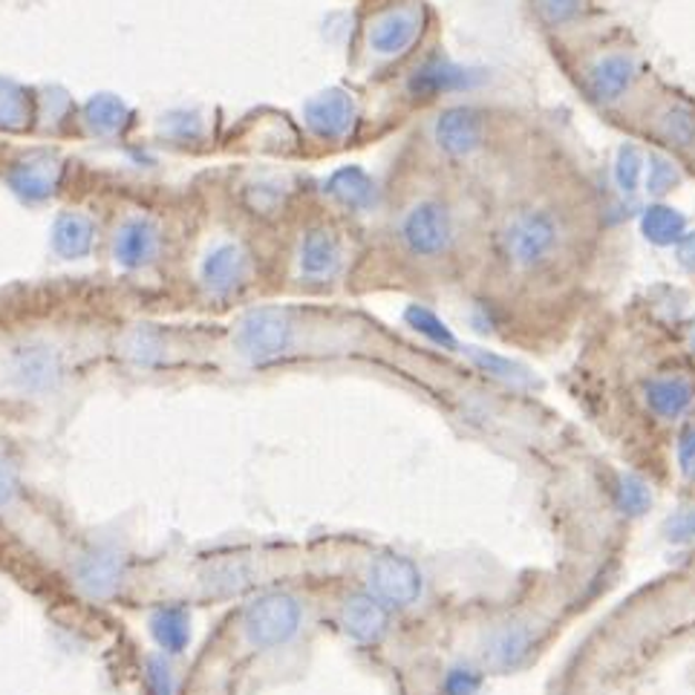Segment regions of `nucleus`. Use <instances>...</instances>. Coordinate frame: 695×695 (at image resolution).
Instances as JSON below:
<instances>
[{
    "label": "nucleus",
    "instance_id": "27",
    "mask_svg": "<svg viewBox=\"0 0 695 695\" xmlns=\"http://www.w3.org/2000/svg\"><path fill=\"white\" fill-rule=\"evenodd\" d=\"M479 684H483V675L476 673V669L456 667L447 673L445 695H476Z\"/></svg>",
    "mask_w": 695,
    "mask_h": 695
},
{
    "label": "nucleus",
    "instance_id": "31",
    "mask_svg": "<svg viewBox=\"0 0 695 695\" xmlns=\"http://www.w3.org/2000/svg\"><path fill=\"white\" fill-rule=\"evenodd\" d=\"M678 465H682V474L695 483V427L684 430L678 439Z\"/></svg>",
    "mask_w": 695,
    "mask_h": 695
},
{
    "label": "nucleus",
    "instance_id": "10",
    "mask_svg": "<svg viewBox=\"0 0 695 695\" xmlns=\"http://www.w3.org/2000/svg\"><path fill=\"white\" fill-rule=\"evenodd\" d=\"M421 32L419 9L398 7L384 12L373 27H369V47L381 58H396L407 52L416 43Z\"/></svg>",
    "mask_w": 695,
    "mask_h": 695
},
{
    "label": "nucleus",
    "instance_id": "14",
    "mask_svg": "<svg viewBox=\"0 0 695 695\" xmlns=\"http://www.w3.org/2000/svg\"><path fill=\"white\" fill-rule=\"evenodd\" d=\"M532 629L523 624L499 626L497 632H490V638L485 641V661L494 669H514L519 667L528 653H532Z\"/></svg>",
    "mask_w": 695,
    "mask_h": 695
},
{
    "label": "nucleus",
    "instance_id": "2",
    "mask_svg": "<svg viewBox=\"0 0 695 695\" xmlns=\"http://www.w3.org/2000/svg\"><path fill=\"white\" fill-rule=\"evenodd\" d=\"M568 76L575 79L580 96L609 119H626L632 125L635 113L653 90L649 64L641 50L626 36H597L589 32L580 43H572Z\"/></svg>",
    "mask_w": 695,
    "mask_h": 695
},
{
    "label": "nucleus",
    "instance_id": "20",
    "mask_svg": "<svg viewBox=\"0 0 695 695\" xmlns=\"http://www.w3.org/2000/svg\"><path fill=\"white\" fill-rule=\"evenodd\" d=\"M92 222L81 214H61L52 228V246L64 257H85L92 249Z\"/></svg>",
    "mask_w": 695,
    "mask_h": 695
},
{
    "label": "nucleus",
    "instance_id": "4",
    "mask_svg": "<svg viewBox=\"0 0 695 695\" xmlns=\"http://www.w3.org/2000/svg\"><path fill=\"white\" fill-rule=\"evenodd\" d=\"M461 226L454 206L439 197H425L413 202L398 222V240L416 260H445L459 246Z\"/></svg>",
    "mask_w": 695,
    "mask_h": 695
},
{
    "label": "nucleus",
    "instance_id": "22",
    "mask_svg": "<svg viewBox=\"0 0 695 695\" xmlns=\"http://www.w3.org/2000/svg\"><path fill=\"white\" fill-rule=\"evenodd\" d=\"M329 193L335 199H341L344 206L349 208H367L376 197L373 191V182L367 179V173L358 171V168H347V171H338L329 179Z\"/></svg>",
    "mask_w": 695,
    "mask_h": 695
},
{
    "label": "nucleus",
    "instance_id": "8",
    "mask_svg": "<svg viewBox=\"0 0 695 695\" xmlns=\"http://www.w3.org/2000/svg\"><path fill=\"white\" fill-rule=\"evenodd\" d=\"M369 589L378 600L393 606H407L421 595V575L407 557L381 554L369 566Z\"/></svg>",
    "mask_w": 695,
    "mask_h": 695
},
{
    "label": "nucleus",
    "instance_id": "18",
    "mask_svg": "<svg viewBox=\"0 0 695 695\" xmlns=\"http://www.w3.org/2000/svg\"><path fill=\"white\" fill-rule=\"evenodd\" d=\"M242 275H246V257H242L237 246H220L202 262V280L217 295H226V291L235 289L242 280Z\"/></svg>",
    "mask_w": 695,
    "mask_h": 695
},
{
    "label": "nucleus",
    "instance_id": "21",
    "mask_svg": "<svg viewBox=\"0 0 695 695\" xmlns=\"http://www.w3.org/2000/svg\"><path fill=\"white\" fill-rule=\"evenodd\" d=\"M150 632L165 653H182L188 641H191V620L188 612L179 606H165L157 615L150 617Z\"/></svg>",
    "mask_w": 695,
    "mask_h": 695
},
{
    "label": "nucleus",
    "instance_id": "30",
    "mask_svg": "<svg viewBox=\"0 0 695 695\" xmlns=\"http://www.w3.org/2000/svg\"><path fill=\"white\" fill-rule=\"evenodd\" d=\"M242 586H246V572H242V566H222L220 572L211 575V589L240 592Z\"/></svg>",
    "mask_w": 695,
    "mask_h": 695
},
{
    "label": "nucleus",
    "instance_id": "17",
    "mask_svg": "<svg viewBox=\"0 0 695 695\" xmlns=\"http://www.w3.org/2000/svg\"><path fill=\"white\" fill-rule=\"evenodd\" d=\"M79 586L90 597H110L121 583V560L113 552H92L76 566Z\"/></svg>",
    "mask_w": 695,
    "mask_h": 695
},
{
    "label": "nucleus",
    "instance_id": "11",
    "mask_svg": "<svg viewBox=\"0 0 695 695\" xmlns=\"http://www.w3.org/2000/svg\"><path fill=\"white\" fill-rule=\"evenodd\" d=\"M534 23L557 41H568L577 29L589 23L595 3L592 0H528Z\"/></svg>",
    "mask_w": 695,
    "mask_h": 695
},
{
    "label": "nucleus",
    "instance_id": "23",
    "mask_svg": "<svg viewBox=\"0 0 695 695\" xmlns=\"http://www.w3.org/2000/svg\"><path fill=\"white\" fill-rule=\"evenodd\" d=\"M52 185H56V171H52L47 162H43L41 168H38L36 162L29 165L23 162L21 168L12 173V188L27 199H43L52 191Z\"/></svg>",
    "mask_w": 695,
    "mask_h": 695
},
{
    "label": "nucleus",
    "instance_id": "3",
    "mask_svg": "<svg viewBox=\"0 0 695 695\" xmlns=\"http://www.w3.org/2000/svg\"><path fill=\"white\" fill-rule=\"evenodd\" d=\"M632 128L675 162L695 168V105L687 96L655 85L632 119Z\"/></svg>",
    "mask_w": 695,
    "mask_h": 695
},
{
    "label": "nucleus",
    "instance_id": "12",
    "mask_svg": "<svg viewBox=\"0 0 695 695\" xmlns=\"http://www.w3.org/2000/svg\"><path fill=\"white\" fill-rule=\"evenodd\" d=\"M353 119H355L353 99L341 90L320 92L318 99H312L306 105V121H309V128L315 130V136L327 139V142H335V139L347 136L349 128H353Z\"/></svg>",
    "mask_w": 695,
    "mask_h": 695
},
{
    "label": "nucleus",
    "instance_id": "1",
    "mask_svg": "<svg viewBox=\"0 0 695 695\" xmlns=\"http://www.w3.org/2000/svg\"><path fill=\"white\" fill-rule=\"evenodd\" d=\"M600 235L604 220L592 191L557 168L534 173V182L508 202L490 231L499 269L534 295L580 280Z\"/></svg>",
    "mask_w": 695,
    "mask_h": 695
},
{
    "label": "nucleus",
    "instance_id": "26",
    "mask_svg": "<svg viewBox=\"0 0 695 695\" xmlns=\"http://www.w3.org/2000/svg\"><path fill=\"white\" fill-rule=\"evenodd\" d=\"M29 119V107L23 90L9 81H0V128H23Z\"/></svg>",
    "mask_w": 695,
    "mask_h": 695
},
{
    "label": "nucleus",
    "instance_id": "19",
    "mask_svg": "<svg viewBox=\"0 0 695 695\" xmlns=\"http://www.w3.org/2000/svg\"><path fill=\"white\" fill-rule=\"evenodd\" d=\"M157 255V228L145 220H130L116 237V260L128 269L145 266Z\"/></svg>",
    "mask_w": 695,
    "mask_h": 695
},
{
    "label": "nucleus",
    "instance_id": "5",
    "mask_svg": "<svg viewBox=\"0 0 695 695\" xmlns=\"http://www.w3.org/2000/svg\"><path fill=\"white\" fill-rule=\"evenodd\" d=\"M494 136V119L488 110L474 105L445 107L434 119V145L445 159L468 162L485 153Z\"/></svg>",
    "mask_w": 695,
    "mask_h": 695
},
{
    "label": "nucleus",
    "instance_id": "25",
    "mask_svg": "<svg viewBox=\"0 0 695 695\" xmlns=\"http://www.w3.org/2000/svg\"><path fill=\"white\" fill-rule=\"evenodd\" d=\"M617 508L624 514H632V517H641L644 512H649V505H653V494L646 488V483H641L638 476H624L620 483H617Z\"/></svg>",
    "mask_w": 695,
    "mask_h": 695
},
{
    "label": "nucleus",
    "instance_id": "29",
    "mask_svg": "<svg viewBox=\"0 0 695 695\" xmlns=\"http://www.w3.org/2000/svg\"><path fill=\"white\" fill-rule=\"evenodd\" d=\"M148 687L153 695H173V678L171 669L162 658L148 661Z\"/></svg>",
    "mask_w": 695,
    "mask_h": 695
},
{
    "label": "nucleus",
    "instance_id": "28",
    "mask_svg": "<svg viewBox=\"0 0 695 695\" xmlns=\"http://www.w3.org/2000/svg\"><path fill=\"white\" fill-rule=\"evenodd\" d=\"M664 534H667L669 543H678V546H684V543H693L695 539V508H689V512H678L675 517H669L667 525H664Z\"/></svg>",
    "mask_w": 695,
    "mask_h": 695
},
{
    "label": "nucleus",
    "instance_id": "6",
    "mask_svg": "<svg viewBox=\"0 0 695 695\" xmlns=\"http://www.w3.org/2000/svg\"><path fill=\"white\" fill-rule=\"evenodd\" d=\"M291 329L295 324L286 309H251L237 329V349L251 364H269L289 349Z\"/></svg>",
    "mask_w": 695,
    "mask_h": 695
},
{
    "label": "nucleus",
    "instance_id": "9",
    "mask_svg": "<svg viewBox=\"0 0 695 695\" xmlns=\"http://www.w3.org/2000/svg\"><path fill=\"white\" fill-rule=\"evenodd\" d=\"M9 376L12 381L29 393L52 390L61 381V358L52 347L43 344H29V347L14 349L9 358Z\"/></svg>",
    "mask_w": 695,
    "mask_h": 695
},
{
    "label": "nucleus",
    "instance_id": "32",
    "mask_svg": "<svg viewBox=\"0 0 695 695\" xmlns=\"http://www.w3.org/2000/svg\"><path fill=\"white\" fill-rule=\"evenodd\" d=\"M14 488H18V479H14L12 465L0 456V508L14 497Z\"/></svg>",
    "mask_w": 695,
    "mask_h": 695
},
{
    "label": "nucleus",
    "instance_id": "7",
    "mask_svg": "<svg viewBox=\"0 0 695 695\" xmlns=\"http://www.w3.org/2000/svg\"><path fill=\"white\" fill-rule=\"evenodd\" d=\"M300 624V606L289 595H262L249 604L242 626L255 646H277L289 641Z\"/></svg>",
    "mask_w": 695,
    "mask_h": 695
},
{
    "label": "nucleus",
    "instance_id": "15",
    "mask_svg": "<svg viewBox=\"0 0 695 695\" xmlns=\"http://www.w3.org/2000/svg\"><path fill=\"white\" fill-rule=\"evenodd\" d=\"M341 624L347 629L349 638L361 641V644H373L387 629V612L378 604V597L373 595H355L349 597L347 606L341 612Z\"/></svg>",
    "mask_w": 695,
    "mask_h": 695
},
{
    "label": "nucleus",
    "instance_id": "24",
    "mask_svg": "<svg viewBox=\"0 0 695 695\" xmlns=\"http://www.w3.org/2000/svg\"><path fill=\"white\" fill-rule=\"evenodd\" d=\"M125 119H128V110H125V105H121L116 96H96V99L87 105V121H90V128L101 136L116 133V130L125 125Z\"/></svg>",
    "mask_w": 695,
    "mask_h": 695
},
{
    "label": "nucleus",
    "instance_id": "16",
    "mask_svg": "<svg viewBox=\"0 0 695 695\" xmlns=\"http://www.w3.org/2000/svg\"><path fill=\"white\" fill-rule=\"evenodd\" d=\"M341 269V242L332 231H309L300 246V271H304L309 280H324V277H332L335 271Z\"/></svg>",
    "mask_w": 695,
    "mask_h": 695
},
{
    "label": "nucleus",
    "instance_id": "13",
    "mask_svg": "<svg viewBox=\"0 0 695 695\" xmlns=\"http://www.w3.org/2000/svg\"><path fill=\"white\" fill-rule=\"evenodd\" d=\"M695 398V387L687 376H655L644 384L646 407L658 419H678L689 410Z\"/></svg>",
    "mask_w": 695,
    "mask_h": 695
}]
</instances>
